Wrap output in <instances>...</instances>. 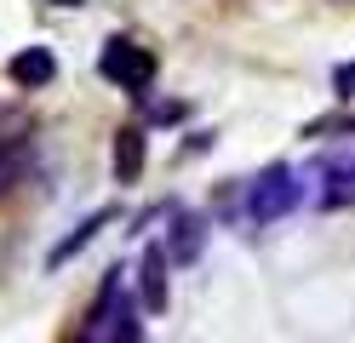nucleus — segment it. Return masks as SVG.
Returning a JSON list of instances; mask_svg holds the SVG:
<instances>
[{
	"instance_id": "1",
	"label": "nucleus",
	"mask_w": 355,
	"mask_h": 343,
	"mask_svg": "<svg viewBox=\"0 0 355 343\" xmlns=\"http://www.w3.org/2000/svg\"><path fill=\"white\" fill-rule=\"evenodd\" d=\"M309 200V177L298 166H286V160H275V166H263L258 177L241 183V200H235V212L247 229H270L281 218H293L298 206Z\"/></svg>"
},
{
	"instance_id": "2",
	"label": "nucleus",
	"mask_w": 355,
	"mask_h": 343,
	"mask_svg": "<svg viewBox=\"0 0 355 343\" xmlns=\"http://www.w3.org/2000/svg\"><path fill=\"white\" fill-rule=\"evenodd\" d=\"M80 343H144V304L132 292H121V269H109V281L98 286V304H92Z\"/></svg>"
},
{
	"instance_id": "3",
	"label": "nucleus",
	"mask_w": 355,
	"mask_h": 343,
	"mask_svg": "<svg viewBox=\"0 0 355 343\" xmlns=\"http://www.w3.org/2000/svg\"><path fill=\"white\" fill-rule=\"evenodd\" d=\"M98 75L109 86H121L126 98H149V86H155V52L144 40H132V35H109L103 52H98Z\"/></svg>"
},
{
	"instance_id": "4",
	"label": "nucleus",
	"mask_w": 355,
	"mask_h": 343,
	"mask_svg": "<svg viewBox=\"0 0 355 343\" xmlns=\"http://www.w3.org/2000/svg\"><path fill=\"white\" fill-rule=\"evenodd\" d=\"M172 252H166V240H149L144 246V263H138V304H144V315H166V304H172Z\"/></svg>"
},
{
	"instance_id": "5",
	"label": "nucleus",
	"mask_w": 355,
	"mask_h": 343,
	"mask_svg": "<svg viewBox=\"0 0 355 343\" xmlns=\"http://www.w3.org/2000/svg\"><path fill=\"white\" fill-rule=\"evenodd\" d=\"M309 195H315V206H327V212L355 206V155H338V160H327V166H315L309 172Z\"/></svg>"
},
{
	"instance_id": "6",
	"label": "nucleus",
	"mask_w": 355,
	"mask_h": 343,
	"mask_svg": "<svg viewBox=\"0 0 355 343\" xmlns=\"http://www.w3.org/2000/svg\"><path fill=\"white\" fill-rule=\"evenodd\" d=\"M166 252H172V263H195V258H201V240H207V223L201 218H195V212H184V206H172V212H166Z\"/></svg>"
},
{
	"instance_id": "7",
	"label": "nucleus",
	"mask_w": 355,
	"mask_h": 343,
	"mask_svg": "<svg viewBox=\"0 0 355 343\" xmlns=\"http://www.w3.org/2000/svg\"><path fill=\"white\" fill-rule=\"evenodd\" d=\"M109 223H115V212H109V206H98V212H86V218H80V223L69 229V235H63V240H58V246L46 252V269H63V263L75 258V252H86V246H92V240L103 235Z\"/></svg>"
},
{
	"instance_id": "8",
	"label": "nucleus",
	"mask_w": 355,
	"mask_h": 343,
	"mask_svg": "<svg viewBox=\"0 0 355 343\" xmlns=\"http://www.w3.org/2000/svg\"><path fill=\"white\" fill-rule=\"evenodd\" d=\"M144 160H149V137H144V126H126V132H115V149H109L115 183H138V177H144Z\"/></svg>"
},
{
	"instance_id": "9",
	"label": "nucleus",
	"mask_w": 355,
	"mask_h": 343,
	"mask_svg": "<svg viewBox=\"0 0 355 343\" xmlns=\"http://www.w3.org/2000/svg\"><path fill=\"white\" fill-rule=\"evenodd\" d=\"M6 75L24 86V91H40V86L58 80V58L46 52V46H29V52H17V58L6 63Z\"/></svg>"
},
{
	"instance_id": "10",
	"label": "nucleus",
	"mask_w": 355,
	"mask_h": 343,
	"mask_svg": "<svg viewBox=\"0 0 355 343\" xmlns=\"http://www.w3.org/2000/svg\"><path fill=\"white\" fill-rule=\"evenodd\" d=\"M17 166H24V143H6V137H0V189L17 183Z\"/></svg>"
},
{
	"instance_id": "11",
	"label": "nucleus",
	"mask_w": 355,
	"mask_h": 343,
	"mask_svg": "<svg viewBox=\"0 0 355 343\" xmlns=\"http://www.w3.org/2000/svg\"><path fill=\"white\" fill-rule=\"evenodd\" d=\"M332 91H338L344 103H355V63H338V69H332Z\"/></svg>"
},
{
	"instance_id": "12",
	"label": "nucleus",
	"mask_w": 355,
	"mask_h": 343,
	"mask_svg": "<svg viewBox=\"0 0 355 343\" xmlns=\"http://www.w3.org/2000/svg\"><path fill=\"white\" fill-rule=\"evenodd\" d=\"M52 6H86V0H52Z\"/></svg>"
}]
</instances>
